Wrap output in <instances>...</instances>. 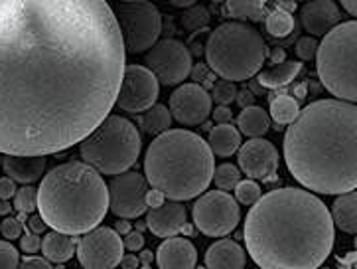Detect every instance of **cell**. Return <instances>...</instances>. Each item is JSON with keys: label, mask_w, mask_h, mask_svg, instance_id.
<instances>
[{"label": "cell", "mask_w": 357, "mask_h": 269, "mask_svg": "<svg viewBox=\"0 0 357 269\" xmlns=\"http://www.w3.org/2000/svg\"><path fill=\"white\" fill-rule=\"evenodd\" d=\"M125 58L107 0H0V152L85 139L115 106Z\"/></svg>", "instance_id": "6da1fadb"}, {"label": "cell", "mask_w": 357, "mask_h": 269, "mask_svg": "<svg viewBox=\"0 0 357 269\" xmlns=\"http://www.w3.org/2000/svg\"><path fill=\"white\" fill-rule=\"evenodd\" d=\"M251 206L243 238L259 268L316 269L332 254V214L312 192L277 188Z\"/></svg>", "instance_id": "7a4b0ae2"}, {"label": "cell", "mask_w": 357, "mask_h": 269, "mask_svg": "<svg viewBox=\"0 0 357 269\" xmlns=\"http://www.w3.org/2000/svg\"><path fill=\"white\" fill-rule=\"evenodd\" d=\"M356 103L320 99L304 107L284 135L290 175L318 194L356 190Z\"/></svg>", "instance_id": "3957f363"}, {"label": "cell", "mask_w": 357, "mask_h": 269, "mask_svg": "<svg viewBox=\"0 0 357 269\" xmlns=\"http://www.w3.org/2000/svg\"><path fill=\"white\" fill-rule=\"evenodd\" d=\"M38 210L47 228L83 235L103 222L109 188L101 173L85 161H71L50 170L38 188Z\"/></svg>", "instance_id": "277c9868"}, {"label": "cell", "mask_w": 357, "mask_h": 269, "mask_svg": "<svg viewBox=\"0 0 357 269\" xmlns=\"http://www.w3.org/2000/svg\"><path fill=\"white\" fill-rule=\"evenodd\" d=\"M144 175L166 198L185 202L208 190L213 152L199 135L184 129L162 131L144 157Z\"/></svg>", "instance_id": "5b68a950"}, {"label": "cell", "mask_w": 357, "mask_h": 269, "mask_svg": "<svg viewBox=\"0 0 357 269\" xmlns=\"http://www.w3.org/2000/svg\"><path fill=\"white\" fill-rule=\"evenodd\" d=\"M268 48L251 24L227 22L218 26L208 38L206 58L221 80L245 82L263 68Z\"/></svg>", "instance_id": "8992f818"}, {"label": "cell", "mask_w": 357, "mask_h": 269, "mask_svg": "<svg viewBox=\"0 0 357 269\" xmlns=\"http://www.w3.org/2000/svg\"><path fill=\"white\" fill-rule=\"evenodd\" d=\"M142 140L137 127L121 115H107L95 129L79 140L81 159L97 173L121 175L139 161Z\"/></svg>", "instance_id": "52a82bcc"}, {"label": "cell", "mask_w": 357, "mask_h": 269, "mask_svg": "<svg viewBox=\"0 0 357 269\" xmlns=\"http://www.w3.org/2000/svg\"><path fill=\"white\" fill-rule=\"evenodd\" d=\"M324 36L326 38L322 40V44H318V52H316L320 82L337 99L356 103L357 24L354 20L335 24L334 28Z\"/></svg>", "instance_id": "ba28073f"}, {"label": "cell", "mask_w": 357, "mask_h": 269, "mask_svg": "<svg viewBox=\"0 0 357 269\" xmlns=\"http://www.w3.org/2000/svg\"><path fill=\"white\" fill-rule=\"evenodd\" d=\"M115 18L128 54L146 52L160 38L162 16L149 0H119Z\"/></svg>", "instance_id": "9c48e42d"}, {"label": "cell", "mask_w": 357, "mask_h": 269, "mask_svg": "<svg viewBox=\"0 0 357 269\" xmlns=\"http://www.w3.org/2000/svg\"><path fill=\"white\" fill-rule=\"evenodd\" d=\"M192 214L197 230L209 238H223L231 234L241 218L237 200L225 190H204L202 196L196 200Z\"/></svg>", "instance_id": "30bf717a"}, {"label": "cell", "mask_w": 357, "mask_h": 269, "mask_svg": "<svg viewBox=\"0 0 357 269\" xmlns=\"http://www.w3.org/2000/svg\"><path fill=\"white\" fill-rule=\"evenodd\" d=\"M146 66L164 85H178L192 73V54L178 40H158L146 50Z\"/></svg>", "instance_id": "8fae6325"}, {"label": "cell", "mask_w": 357, "mask_h": 269, "mask_svg": "<svg viewBox=\"0 0 357 269\" xmlns=\"http://www.w3.org/2000/svg\"><path fill=\"white\" fill-rule=\"evenodd\" d=\"M75 252L81 268L113 269L121 263L125 246L115 228H93L83 234Z\"/></svg>", "instance_id": "7c38bea8"}, {"label": "cell", "mask_w": 357, "mask_h": 269, "mask_svg": "<svg viewBox=\"0 0 357 269\" xmlns=\"http://www.w3.org/2000/svg\"><path fill=\"white\" fill-rule=\"evenodd\" d=\"M158 94H160V83L149 68L137 64L125 66L115 106L127 113H142L156 103Z\"/></svg>", "instance_id": "4fadbf2b"}, {"label": "cell", "mask_w": 357, "mask_h": 269, "mask_svg": "<svg viewBox=\"0 0 357 269\" xmlns=\"http://www.w3.org/2000/svg\"><path fill=\"white\" fill-rule=\"evenodd\" d=\"M150 184L146 176L125 170L121 175H115V178L109 184V206L113 214L119 218L135 220L146 214V194H149Z\"/></svg>", "instance_id": "5bb4252c"}, {"label": "cell", "mask_w": 357, "mask_h": 269, "mask_svg": "<svg viewBox=\"0 0 357 269\" xmlns=\"http://www.w3.org/2000/svg\"><path fill=\"white\" fill-rule=\"evenodd\" d=\"M170 115L178 123L196 127L211 113V95L199 83H184L170 95Z\"/></svg>", "instance_id": "9a60e30c"}, {"label": "cell", "mask_w": 357, "mask_h": 269, "mask_svg": "<svg viewBox=\"0 0 357 269\" xmlns=\"http://www.w3.org/2000/svg\"><path fill=\"white\" fill-rule=\"evenodd\" d=\"M239 166L241 173L249 178L273 180L277 175L278 152L271 140L253 137L239 149Z\"/></svg>", "instance_id": "2e32d148"}, {"label": "cell", "mask_w": 357, "mask_h": 269, "mask_svg": "<svg viewBox=\"0 0 357 269\" xmlns=\"http://www.w3.org/2000/svg\"><path fill=\"white\" fill-rule=\"evenodd\" d=\"M342 20L334 0H306L300 6V24L310 36L328 34Z\"/></svg>", "instance_id": "e0dca14e"}, {"label": "cell", "mask_w": 357, "mask_h": 269, "mask_svg": "<svg viewBox=\"0 0 357 269\" xmlns=\"http://www.w3.org/2000/svg\"><path fill=\"white\" fill-rule=\"evenodd\" d=\"M185 224V208L178 202H162L160 206L150 208L146 214V226L150 228V232L158 238H170L176 235L178 232H182Z\"/></svg>", "instance_id": "ac0fdd59"}, {"label": "cell", "mask_w": 357, "mask_h": 269, "mask_svg": "<svg viewBox=\"0 0 357 269\" xmlns=\"http://www.w3.org/2000/svg\"><path fill=\"white\" fill-rule=\"evenodd\" d=\"M156 263L162 269H192L197 263L196 246L185 240V238H176L170 235L166 242L158 247L156 254Z\"/></svg>", "instance_id": "d6986e66"}, {"label": "cell", "mask_w": 357, "mask_h": 269, "mask_svg": "<svg viewBox=\"0 0 357 269\" xmlns=\"http://www.w3.org/2000/svg\"><path fill=\"white\" fill-rule=\"evenodd\" d=\"M47 161L44 154H4L2 168L14 182L32 184L46 173Z\"/></svg>", "instance_id": "ffe728a7"}, {"label": "cell", "mask_w": 357, "mask_h": 269, "mask_svg": "<svg viewBox=\"0 0 357 269\" xmlns=\"http://www.w3.org/2000/svg\"><path fill=\"white\" fill-rule=\"evenodd\" d=\"M206 266L209 269H241L245 268V252L237 242L223 238L209 246Z\"/></svg>", "instance_id": "44dd1931"}, {"label": "cell", "mask_w": 357, "mask_h": 269, "mask_svg": "<svg viewBox=\"0 0 357 269\" xmlns=\"http://www.w3.org/2000/svg\"><path fill=\"white\" fill-rule=\"evenodd\" d=\"M335 198L334 208H332V222L346 234H356L357 232V194L356 190L342 192Z\"/></svg>", "instance_id": "7402d4cb"}, {"label": "cell", "mask_w": 357, "mask_h": 269, "mask_svg": "<svg viewBox=\"0 0 357 269\" xmlns=\"http://www.w3.org/2000/svg\"><path fill=\"white\" fill-rule=\"evenodd\" d=\"M42 254L47 261H56V263H63L68 259L73 258L75 254V242L73 235L63 234V232H47L42 240Z\"/></svg>", "instance_id": "603a6c76"}, {"label": "cell", "mask_w": 357, "mask_h": 269, "mask_svg": "<svg viewBox=\"0 0 357 269\" xmlns=\"http://www.w3.org/2000/svg\"><path fill=\"white\" fill-rule=\"evenodd\" d=\"M209 149L215 157H231L235 154L237 149L241 147V133L231 127L229 123L218 125L215 129L209 133Z\"/></svg>", "instance_id": "cb8c5ba5"}, {"label": "cell", "mask_w": 357, "mask_h": 269, "mask_svg": "<svg viewBox=\"0 0 357 269\" xmlns=\"http://www.w3.org/2000/svg\"><path fill=\"white\" fill-rule=\"evenodd\" d=\"M300 70H302V64L300 61H278L275 64L271 70L259 73V80L257 82L261 83L263 87H268V89H277V87H284L290 82H294V78L298 75Z\"/></svg>", "instance_id": "d4e9b609"}, {"label": "cell", "mask_w": 357, "mask_h": 269, "mask_svg": "<svg viewBox=\"0 0 357 269\" xmlns=\"http://www.w3.org/2000/svg\"><path fill=\"white\" fill-rule=\"evenodd\" d=\"M237 123H239L241 133H245L247 137H263L271 127V119L266 115V111L257 106L243 107Z\"/></svg>", "instance_id": "484cf974"}, {"label": "cell", "mask_w": 357, "mask_h": 269, "mask_svg": "<svg viewBox=\"0 0 357 269\" xmlns=\"http://www.w3.org/2000/svg\"><path fill=\"white\" fill-rule=\"evenodd\" d=\"M170 123H172L170 109L164 106L149 107L146 111H142L140 117V127L149 135H160L162 131L170 129Z\"/></svg>", "instance_id": "4316f807"}, {"label": "cell", "mask_w": 357, "mask_h": 269, "mask_svg": "<svg viewBox=\"0 0 357 269\" xmlns=\"http://www.w3.org/2000/svg\"><path fill=\"white\" fill-rule=\"evenodd\" d=\"M298 113V101L294 97H290V95H278V97L273 99V103H271V117L275 121V127L277 129L284 127V125H290L296 119Z\"/></svg>", "instance_id": "83f0119b"}, {"label": "cell", "mask_w": 357, "mask_h": 269, "mask_svg": "<svg viewBox=\"0 0 357 269\" xmlns=\"http://www.w3.org/2000/svg\"><path fill=\"white\" fill-rule=\"evenodd\" d=\"M227 2V14L241 20H253L259 22L265 18L266 0H225Z\"/></svg>", "instance_id": "f1b7e54d"}, {"label": "cell", "mask_w": 357, "mask_h": 269, "mask_svg": "<svg viewBox=\"0 0 357 269\" xmlns=\"http://www.w3.org/2000/svg\"><path fill=\"white\" fill-rule=\"evenodd\" d=\"M294 30V18L284 8H277L266 16V32L275 38H284Z\"/></svg>", "instance_id": "f546056e"}, {"label": "cell", "mask_w": 357, "mask_h": 269, "mask_svg": "<svg viewBox=\"0 0 357 269\" xmlns=\"http://www.w3.org/2000/svg\"><path fill=\"white\" fill-rule=\"evenodd\" d=\"M211 180H215V187L219 190H225L227 192V190H233V188L237 187V182L241 180V173H239V168L235 164L223 163L219 164L218 168H213Z\"/></svg>", "instance_id": "4dcf8cb0"}, {"label": "cell", "mask_w": 357, "mask_h": 269, "mask_svg": "<svg viewBox=\"0 0 357 269\" xmlns=\"http://www.w3.org/2000/svg\"><path fill=\"white\" fill-rule=\"evenodd\" d=\"M14 208L22 214H32L38 208V190L32 184H24L14 192Z\"/></svg>", "instance_id": "1f68e13d"}, {"label": "cell", "mask_w": 357, "mask_h": 269, "mask_svg": "<svg viewBox=\"0 0 357 269\" xmlns=\"http://www.w3.org/2000/svg\"><path fill=\"white\" fill-rule=\"evenodd\" d=\"M235 95H237V87L235 82L229 80H218V82L211 85V99L219 103V106H227L231 101H235Z\"/></svg>", "instance_id": "d6a6232c"}, {"label": "cell", "mask_w": 357, "mask_h": 269, "mask_svg": "<svg viewBox=\"0 0 357 269\" xmlns=\"http://www.w3.org/2000/svg\"><path fill=\"white\" fill-rule=\"evenodd\" d=\"M235 190V198L237 202H241L245 206H251L255 204L259 196H261V187L253 182V180H239L237 187L233 188Z\"/></svg>", "instance_id": "836d02e7"}, {"label": "cell", "mask_w": 357, "mask_h": 269, "mask_svg": "<svg viewBox=\"0 0 357 269\" xmlns=\"http://www.w3.org/2000/svg\"><path fill=\"white\" fill-rule=\"evenodd\" d=\"M20 263L18 249L12 246L10 242L0 240V269H14Z\"/></svg>", "instance_id": "e575fe53"}, {"label": "cell", "mask_w": 357, "mask_h": 269, "mask_svg": "<svg viewBox=\"0 0 357 269\" xmlns=\"http://www.w3.org/2000/svg\"><path fill=\"white\" fill-rule=\"evenodd\" d=\"M209 20L208 12L206 8H202V6H194V8H190V10L185 12L184 16H182V22H184V28L188 30H194V28H202V26H206Z\"/></svg>", "instance_id": "d590c367"}, {"label": "cell", "mask_w": 357, "mask_h": 269, "mask_svg": "<svg viewBox=\"0 0 357 269\" xmlns=\"http://www.w3.org/2000/svg\"><path fill=\"white\" fill-rule=\"evenodd\" d=\"M316 52H318V40L314 36H304L296 42V56L302 61L316 58Z\"/></svg>", "instance_id": "8d00e7d4"}, {"label": "cell", "mask_w": 357, "mask_h": 269, "mask_svg": "<svg viewBox=\"0 0 357 269\" xmlns=\"http://www.w3.org/2000/svg\"><path fill=\"white\" fill-rule=\"evenodd\" d=\"M22 222L20 220H16V218H4L2 222H0V232L2 235L6 238V240H16V238H20L22 235Z\"/></svg>", "instance_id": "74e56055"}, {"label": "cell", "mask_w": 357, "mask_h": 269, "mask_svg": "<svg viewBox=\"0 0 357 269\" xmlns=\"http://www.w3.org/2000/svg\"><path fill=\"white\" fill-rule=\"evenodd\" d=\"M20 247L26 254H36L42 247V238L34 232H26L24 235H20Z\"/></svg>", "instance_id": "f35d334b"}, {"label": "cell", "mask_w": 357, "mask_h": 269, "mask_svg": "<svg viewBox=\"0 0 357 269\" xmlns=\"http://www.w3.org/2000/svg\"><path fill=\"white\" fill-rule=\"evenodd\" d=\"M123 246H125V249H128V252H140V249L144 247V235L140 234L139 230L128 232V234H125Z\"/></svg>", "instance_id": "ab89813d"}, {"label": "cell", "mask_w": 357, "mask_h": 269, "mask_svg": "<svg viewBox=\"0 0 357 269\" xmlns=\"http://www.w3.org/2000/svg\"><path fill=\"white\" fill-rule=\"evenodd\" d=\"M16 192V182L10 176H2L0 178V200H10Z\"/></svg>", "instance_id": "60d3db41"}, {"label": "cell", "mask_w": 357, "mask_h": 269, "mask_svg": "<svg viewBox=\"0 0 357 269\" xmlns=\"http://www.w3.org/2000/svg\"><path fill=\"white\" fill-rule=\"evenodd\" d=\"M18 266L24 269H52V261H47L46 258H26Z\"/></svg>", "instance_id": "b9f144b4"}, {"label": "cell", "mask_w": 357, "mask_h": 269, "mask_svg": "<svg viewBox=\"0 0 357 269\" xmlns=\"http://www.w3.org/2000/svg\"><path fill=\"white\" fill-rule=\"evenodd\" d=\"M28 230L34 232V234H44L47 230V224L44 222V218L40 214H34V216L28 218Z\"/></svg>", "instance_id": "7bdbcfd3"}, {"label": "cell", "mask_w": 357, "mask_h": 269, "mask_svg": "<svg viewBox=\"0 0 357 269\" xmlns=\"http://www.w3.org/2000/svg\"><path fill=\"white\" fill-rule=\"evenodd\" d=\"M231 119H233V113H231V109L227 106H219L218 109L213 111V121H215L218 125L231 123Z\"/></svg>", "instance_id": "ee69618b"}, {"label": "cell", "mask_w": 357, "mask_h": 269, "mask_svg": "<svg viewBox=\"0 0 357 269\" xmlns=\"http://www.w3.org/2000/svg\"><path fill=\"white\" fill-rule=\"evenodd\" d=\"M164 200H166V196L162 194L160 190L152 188V190H149V194H146V206L149 208H156V206H160Z\"/></svg>", "instance_id": "f6af8a7d"}, {"label": "cell", "mask_w": 357, "mask_h": 269, "mask_svg": "<svg viewBox=\"0 0 357 269\" xmlns=\"http://www.w3.org/2000/svg\"><path fill=\"white\" fill-rule=\"evenodd\" d=\"M235 101L239 103L241 107H249L255 103V94L251 89H241V92H237L235 95Z\"/></svg>", "instance_id": "bcb514c9"}, {"label": "cell", "mask_w": 357, "mask_h": 269, "mask_svg": "<svg viewBox=\"0 0 357 269\" xmlns=\"http://www.w3.org/2000/svg\"><path fill=\"white\" fill-rule=\"evenodd\" d=\"M121 268H125V269H137L140 268V261L137 256H132V254H123V258H121V263H119Z\"/></svg>", "instance_id": "7dc6e473"}, {"label": "cell", "mask_w": 357, "mask_h": 269, "mask_svg": "<svg viewBox=\"0 0 357 269\" xmlns=\"http://www.w3.org/2000/svg\"><path fill=\"white\" fill-rule=\"evenodd\" d=\"M130 230H132V228H130V224H128L127 218H119V220H116V224H115L116 234L125 235V234H128Z\"/></svg>", "instance_id": "c3c4849f"}, {"label": "cell", "mask_w": 357, "mask_h": 269, "mask_svg": "<svg viewBox=\"0 0 357 269\" xmlns=\"http://www.w3.org/2000/svg\"><path fill=\"white\" fill-rule=\"evenodd\" d=\"M139 261H140V266H142V268H150V266H152V261H154V256H152V252H149V249H140Z\"/></svg>", "instance_id": "681fc988"}, {"label": "cell", "mask_w": 357, "mask_h": 269, "mask_svg": "<svg viewBox=\"0 0 357 269\" xmlns=\"http://www.w3.org/2000/svg\"><path fill=\"white\" fill-rule=\"evenodd\" d=\"M342 6L346 8L349 16H356L357 14V2L356 0H342Z\"/></svg>", "instance_id": "f907efd6"}, {"label": "cell", "mask_w": 357, "mask_h": 269, "mask_svg": "<svg viewBox=\"0 0 357 269\" xmlns=\"http://www.w3.org/2000/svg\"><path fill=\"white\" fill-rule=\"evenodd\" d=\"M172 6H176V8H190V6H194L197 0H168Z\"/></svg>", "instance_id": "816d5d0a"}, {"label": "cell", "mask_w": 357, "mask_h": 269, "mask_svg": "<svg viewBox=\"0 0 357 269\" xmlns=\"http://www.w3.org/2000/svg\"><path fill=\"white\" fill-rule=\"evenodd\" d=\"M12 204L10 200H0V214H10Z\"/></svg>", "instance_id": "f5cc1de1"}, {"label": "cell", "mask_w": 357, "mask_h": 269, "mask_svg": "<svg viewBox=\"0 0 357 269\" xmlns=\"http://www.w3.org/2000/svg\"><path fill=\"white\" fill-rule=\"evenodd\" d=\"M273 61L278 64V61H284V50H273Z\"/></svg>", "instance_id": "db71d44e"}, {"label": "cell", "mask_w": 357, "mask_h": 269, "mask_svg": "<svg viewBox=\"0 0 357 269\" xmlns=\"http://www.w3.org/2000/svg\"><path fill=\"white\" fill-rule=\"evenodd\" d=\"M206 73H208L206 66H196V68H194V78H196V80H199V78H206Z\"/></svg>", "instance_id": "11a10c76"}, {"label": "cell", "mask_w": 357, "mask_h": 269, "mask_svg": "<svg viewBox=\"0 0 357 269\" xmlns=\"http://www.w3.org/2000/svg\"><path fill=\"white\" fill-rule=\"evenodd\" d=\"M211 2H225V0H211Z\"/></svg>", "instance_id": "9f6ffc18"}]
</instances>
